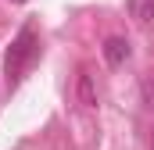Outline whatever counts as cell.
I'll use <instances>...</instances> for the list:
<instances>
[{"label":"cell","mask_w":154,"mask_h":150,"mask_svg":"<svg viewBox=\"0 0 154 150\" xmlns=\"http://www.w3.org/2000/svg\"><path fill=\"white\" fill-rule=\"evenodd\" d=\"M104 61H108L111 68L125 64V61H129V39H122V36H108V39H104Z\"/></svg>","instance_id":"2"},{"label":"cell","mask_w":154,"mask_h":150,"mask_svg":"<svg viewBox=\"0 0 154 150\" xmlns=\"http://www.w3.org/2000/svg\"><path fill=\"white\" fill-rule=\"evenodd\" d=\"M129 7H133V18L136 22H154V0H129Z\"/></svg>","instance_id":"4"},{"label":"cell","mask_w":154,"mask_h":150,"mask_svg":"<svg viewBox=\"0 0 154 150\" xmlns=\"http://www.w3.org/2000/svg\"><path fill=\"white\" fill-rule=\"evenodd\" d=\"M32 54H36V32L25 25V29L14 36V43L7 46V57H4V72H7L11 82H18V79H22V72H25V68H29V61H32Z\"/></svg>","instance_id":"1"},{"label":"cell","mask_w":154,"mask_h":150,"mask_svg":"<svg viewBox=\"0 0 154 150\" xmlns=\"http://www.w3.org/2000/svg\"><path fill=\"white\" fill-rule=\"evenodd\" d=\"M151 147H154V132H151Z\"/></svg>","instance_id":"5"},{"label":"cell","mask_w":154,"mask_h":150,"mask_svg":"<svg viewBox=\"0 0 154 150\" xmlns=\"http://www.w3.org/2000/svg\"><path fill=\"white\" fill-rule=\"evenodd\" d=\"M79 100L86 104V107H97V89H93V75L86 72H79Z\"/></svg>","instance_id":"3"}]
</instances>
